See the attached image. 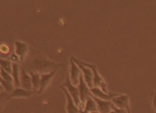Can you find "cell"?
<instances>
[{
  "label": "cell",
  "instance_id": "d6986e66",
  "mask_svg": "<svg viewBox=\"0 0 156 113\" xmlns=\"http://www.w3.org/2000/svg\"><path fill=\"white\" fill-rule=\"evenodd\" d=\"M111 113H128L127 110H125V109H120V108H117L116 106L113 105V109H112Z\"/></svg>",
  "mask_w": 156,
  "mask_h": 113
},
{
  "label": "cell",
  "instance_id": "9a60e30c",
  "mask_svg": "<svg viewBox=\"0 0 156 113\" xmlns=\"http://www.w3.org/2000/svg\"><path fill=\"white\" fill-rule=\"evenodd\" d=\"M30 76L32 78V84H33V89L35 92H38L37 89H40V82H41V75L36 72L30 71Z\"/></svg>",
  "mask_w": 156,
  "mask_h": 113
},
{
  "label": "cell",
  "instance_id": "7c38bea8",
  "mask_svg": "<svg viewBox=\"0 0 156 113\" xmlns=\"http://www.w3.org/2000/svg\"><path fill=\"white\" fill-rule=\"evenodd\" d=\"M21 86L23 87V89L27 90H30L33 88V84H32V78L29 74L27 73L26 70L23 68H21Z\"/></svg>",
  "mask_w": 156,
  "mask_h": 113
},
{
  "label": "cell",
  "instance_id": "ba28073f",
  "mask_svg": "<svg viewBox=\"0 0 156 113\" xmlns=\"http://www.w3.org/2000/svg\"><path fill=\"white\" fill-rule=\"evenodd\" d=\"M90 92L94 97L98 99H101V100H107V101H111L113 99V97H115L116 95H118L119 93H105L104 92L101 88H98V87H92L90 89Z\"/></svg>",
  "mask_w": 156,
  "mask_h": 113
},
{
  "label": "cell",
  "instance_id": "277c9868",
  "mask_svg": "<svg viewBox=\"0 0 156 113\" xmlns=\"http://www.w3.org/2000/svg\"><path fill=\"white\" fill-rule=\"evenodd\" d=\"M91 69H92V73H93V78H92V87H98L101 88V89L105 93H108V89L107 86V83L104 80L101 75H99L98 68H96L95 65H91Z\"/></svg>",
  "mask_w": 156,
  "mask_h": 113
},
{
  "label": "cell",
  "instance_id": "8fae6325",
  "mask_svg": "<svg viewBox=\"0 0 156 113\" xmlns=\"http://www.w3.org/2000/svg\"><path fill=\"white\" fill-rule=\"evenodd\" d=\"M14 45H15V54L20 56V60L23 61L24 56H26L27 51H29V46H27V43L20 42V40H16L14 43Z\"/></svg>",
  "mask_w": 156,
  "mask_h": 113
},
{
  "label": "cell",
  "instance_id": "5bb4252c",
  "mask_svg": "<svg viewBox=\"0 0 156 113\" xmlns=\"http://www.w3.org/2000/svg\"><path fill=\"white\" fill-rule=\"evenodd\" d=\"M11 76H12V79L14 81V84L16 88H20V66L16 62L12 64V72H11Z\"/></svg>",
  "mask_w": 156,
  "mask_h": 113
},
{
  "label": "cell",
  "instance_id": "2e32d148",
  "mask_svg": "<svg viewBox=\"0 0 156 113\" xmlns=\"http://www.w3.org/2000/svg\"><path fill=\"white\" fill-rule=\"evenodd\" d=\"M11 62L9 60H2L0 59V67H1L3 70H5L7 73L11 74L12 72V66H11Z\"/></svg>",
  "mask_w": 156,
  "mask_h": 113
},
{
  "label": "cell",
  "instance_id": "44dd1931",
  "mask_svg": "<svg viewBox=\"0 0 156 113\" xmlns=\"http://www.w3.org/2000/svg\"><path fill=\"white\" fill-rule=\"evenodd\" d=\"M2 91H3V86L0 84V93H2Z\"/></svg>",
  "mask_w": 156,
  "mask_h": 113
},
{
  "label": "cell",
  "instance_id": "e0dca14e",
  "mask_svg": "<svg viewBox=\"0 0 156 113\" xmlns=\"http://www.w3.org/2000/svg\"><path fill=\"white\" fill-rule=\"evenodd\" d=\"M0 75H1V78L3 80H5L6 82L12 84V81H13V79H12V76L9 73H7L5 70H3L2 68H0Z\"/></svg>",
  "mask_w": 156,
  "mask_h": 113
},
{
  "label": "cell",
  "instance_id": "6da1fadb",
  "mask_svg": "<svg viewBox=\"0 0 156 113\" xmlns=\"http://www.w3.org/2000/svg\"><path fill=\"white\" fill-rule=\"evenodd\" d=\"M71 59L73 60V62L79 67L81 74H82V77L85 83L87 84L90 89L92 88V78H93V73H92V69H91V64H88V63H85L83 61H80V60L76 59L75 56H71Z\"/></svg>",
  "mask_w": 156,
  "mask_h": 113
},
{
  "label": "cell",
  "instance_id": "9c48e42d",
  "mask_svg": "<svg viewBox=\"0 0 156 113\" xmlns=\"http://www.w3.org/2000/svg\"><path fill=\"white\" fill-rule=\"evenodd\" d=\"M61 89H63L65 95H66L67 98V104H66V109H67V113H80L79 108L78 106H76V104L74 103L72 97L70 96V94L68 93V91L66 90V88L61 86Z\"/></svg>",
  "mask_w": 156,
  "mask_h": 113
},
{
  "label": "cell",
  "instance_id": "3957f363",
  "mask_svg": "<svg viewBox=\"0 0 156 113\" xmlns=\"http://www.w3.org/2000/svg\"><path fill=\"white\" fill-rule=\"evenodd\" d=\"M63 87H66V90L68 91V93L70 94V96L72 97L74 103L76 104V106H80L81 101H80V96H79V90H78L77 86H74L71 82L70 77L67 76L66 81H65L64 85H62Z\"/></svg>",
  "mask_w": 156,
  "mask_h": 113
},
{
  "label": "cell",
  "instance_id": "ac0fdd59",
  "mask_svg": "<svg viewBox=\"0 0 156 113\" xmlns=\"http://www.w3.org/2000/svg\"><path fill=\"white\" fill-rule=\"evenodd\" d=\"M9 99L10 98H9V94L7 92L0 93V111H1V108H2V106L4 105V103Z\"/></svg>",
  "mask_w": 156,
  "mask_h": 113
},
{
  "label": "cell",
  "instance_id": "30bf717a",
  "mask_svg": "<svg viewBox=\"0 0 156 113\" xmlns=\"http://www.w3.org/2000/svg\"><path fill=\"white\" fill-rule=\"evenodd\" d=\"M56 75V70H53L52 72H50L48 74H42L41 75V82H40V90L38 91V93H42L44 90L46 89V87L48 86L51 82L52 78Z\"/></svg>",
  "mask_w": 156,
  "mask_h": 113
},
{
  "label": "cell",
  "instance_id": "7a4b0ae2",
  "mask_svg": "<svg viewBox=\"0 0 156 113\" xmlns=\"http://www.w3.org/2000/svg\"><path fill=\"white\" fill-rule=\"evenodd\" d=\"M111 101L117 108L125 109V110L128 111V113H131L130 98L126 94H118V95L113 97V99H112Z\"/></svg>",
  "mask_w": 156,
  "mask_h": 113
},
{
  "label": "cell",
  "instance_id": "8992f818",
  "mask_svg": "<svg viewBox=\"0 0 156 113\" xmlns=\"http://www.w3.org/2000/svg\"><path fill=\"white\" fill-rule=\"evenodd\" d=\"M81 76V71L79 67L73 62L72 59H70V74H69V77H70V80L72 84L74 86H77L79 84V78Z\"/></svg>",
  "mask_w": 156,
  "mask_h": 113
},
{
  "label": "cell",
  "instance_id": "5b68a950",
  "mask_svg": "<svg viewBox=\"0 0 156 113\" xmlns=\"http://www.w3.org/2000/svg\"><path fill=\"white\" fill-rule=\"evenodd\" d=\"M78 90H79V96H80V101L81 103H85L87 98L92 96L91 92H90V88L87 86V84L85 83L84 81L83 77H82V74L79 78V84H78Z\"/></svg>",
  "mask_w": 156,
  "mask_h": 113
},
{
  "label": "cell",
  "instance_id": "4fadbf2b",
  "mask_svg": "<svg viewBox=\"0 0 156 113\" xmlns=\"http://www.w3.org/2000/svg\"><path fill=\"white\" fill-rule=\"evenodd\" d=\"M34 93H36L35 91L32 90H27V89H20V88H14V90L12 91V93L9 94V98L12 97H29L33 95Z\"/></svg>",
  "mask_w": 156,
  "mask_h": 113
},
{
  "label": "cell",
  "instance_id": "ffe728a7",
  "mask_svg": "<svg viewBox=\"0 0 156 113\" xmlns=\"http://www.w3.org/2000/svg\"><path fill=\"white\" fill-rule=\"evenodd\" d=\"M152 105H153L154 110L156 111V91L152 94Z\"/></svg>",
  "mask_w": 156,
  "mask_h": 113
},
{
  "label": "cell",
  "instance_id": "7402d4cb",
  "mask_svg": "<svg viewBox=\"0 0 156 113\" xmlns=\"http://www.w3.org/2000/svg\"><path fill=\"white\" fill-rule=\"evenodd\" d=\"M89 113H99L98 111H95V112H89Z\"/></svg>",
  "mask_w": 156,
  "mask_h": 113
},
{
  "label": "cell",
  "instance_id": "52a82bcc",
  "mask_svg": "<svg viewBox=\"0 0 156 113\" xmlns=\"http://www.w3.org/2000/svg\"><path fill=\"white\" fill-rule=\"evenodd\" d=\"M92 98L94 99L96 106H98V110L99 113H111L112 109H113V105H114L113 103H112V101L98 99L94 96H92Z\"/></svg>",
  "mask_w": 156,
  "mask_h": 113
}]
</instances>
